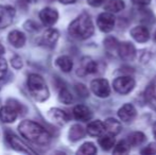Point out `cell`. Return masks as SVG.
Segmentation results:
<instances>
[{
  "label": "cell",
  "instance_id": "6da1fadb",
  "mask_svg": "<svg viewBox=\"0 0 156 155\" xmlns=\"http://www.w3.org/2000/svg\"><path fill=\"white\" fill-rule=\"evenodd\" d=\"M18 131L23 138L38 146L48 145L51 139L49 132L39 123L32 120H23L18 125Z\"/></svg>",
  "mask_w": 156,
  "mask_h": 155
},
{
  "label": "cell",
  "instance_id": "7a4b0ae2",
  "mask_svg": "<svg viewBox=\"0 0 156 155\" xmlns=\"http://www.w3.org/2000/svg\"><path fill=\"white\" fill-rule=\"evenodd\" d=\"M68 32L73 38L87 39L93 36L94 27L91 17L87 13L79 15L68 27Z\"/></svg>",
  "mask_w": 156,
  "mask_h": 155
},
{
  "label": "cell",
  "instance_id": "3957f363",
  "mask_svg": "<svg viewBox=\"0 0 156 155\" xmlns=\"http://www.w3.org/2000/svg\"><path fill=\"white\" fill-rule=\"evenodd\" d=\"M28 88L30 93L36 101L44 102L49 98L50 91L43 77L36 73H32L28 78Z\"/></svg>",
  "mask_w": 156,
  "mask_h": 155
},
{
  "label": "cell",
  "instance_id": "277c9868",
  "mask_svg": "<svg viewBox=\"0 0 156 155\" xmlns=\"http://www.w3.org/2000/svg\"><path fill=\"white\" fill-rule=\"evenodd\" d=\"M21 110H23V106L18 102L10 100L6 105L0 108V120L3 123H12L17 119Z\"/></svg>",
  "mask_w": 156,
  "mask_h": 155
},
{
  "label": "cell",
  "instance_id": "5b68a950",
  "mask_svg": "<svg viewBox=\"0 0 156 155\" xmlns=\"http://www.w3.org/2000/svg\"><path fill=\"white\" fill-rule=\"evenodd\" d=\"M113 87L120 95H127L135 87V80L129 75L120 76L114 80Z\"/></svg>",
  "mask_w": 156,
  "mask_h": 155
},
{
  "label": "cell",
  "instance_id": "8992f818",
  "mask_svg": "<svg viewBox=\"0 0 156 155\" xmlns=\"http://www.w3.org/2000/svg\"><path fill=\"white\" fill-rule=\"evenodd\" d=\"M90 89L99 98H107L111 95V86L106 79H94L90 83Z\"/></svg>",
  "mask_w": 156,
  "mask_h": 155
},
{
  "label": "cell",
  "instance_id": "52a82bcc",
  "mask_svg": "<svg viewBox=\"0 0 156 155\" xmlns=\"http://www.w3.org/2000/svg\"><path fill=\"white\" fill-rule=\"evenodd\" d=\"M115 17L113 13L111 12H104L101 13L97 18V26L100 29V31L104 33H109L115 28Z\"/></svg>",
  "mask_w": 156,
  "mask_h": 155
},
{
  "label": "cell",
  "instance_id": "ba28073f",
  "mask_svg": "<svg viewBox=\"0 0 156 155\" xmlns=\"http://www.w3.org/2000/svg\"><path fill=\"white\" fill-rule=\"evenodd\" d=\"M6 139H8L9 143L11 145V147L15 150V151L21 152L25 154H33L35 153L32 149H30V147H28L23 140H21L19 137H17L16 135L12 134V133H8L6 134Z\"/></svg>",
  "mask_w": 156,
  "mask_h": 155
},
{
  "label": "cell",
  "instance_id": "9c48e42d",
  "mask_svg": "<svg viewBox=\"0 0 156 155\" xmlns=\"http://www.w3.org/2000/svg\"><path fill=\"white\" fill-rule=\"evenodd\" d=\"M16 11L13 6L0 5V30L9 27L12 23Z\"/></svg>",
  "mask_w": 156,
  "mask_h": 155
},
{
  "label": "cell",
  "instance_id": "30bf717a",
  "mask_svg": "<svg viewBox=\"0 0 156 155\" xmlns=\"http://www.w3.org/2000/svg\"><path fill=\"white\" fill-rule=\"evenodd\" d=\"M117 52L120 58L123 61H126V62L133 61L136 55L135 46L132 43H129V41H122V43H119Z\"/></svg>",
  "mask_w": 156,
  "mask_h": 155
},
{
  "label": "cell",
  "instance_id": "8fae6325",
  "mask_svg": "<svg viewBox=\"0 0 156 155\" xmlns=\"http://www.w3.org/2000/svg\"><path fill=\"white\" fill-rule=\"evenodd\" d=\"M41 21L47 27H51L58 21V13L55 9L52 8H45L39 12L38 14Z\"/></svg>",
  "mask_w": 156,
  "mask_h": 155
},
{
  "label": "cell",
  "instance_id": "7c38bea8",
  "mask_svg": "<svg viewBox=\"0 0 156 155\" xmlns=\"http://www.w3.org/2000/svg\"><path fill=\"white\" fill-rule=\"evenodd\" d=\"M129 34L138 43H147L150 38V32H149L148 28L144 26H136V27L132 28Z\"/></svg>",
  "mask_w": 156,
  "mask_h": 155
},
{
  "label": "cell",
  "instance_id": "4fadbf2b",
  "mask_svg": "<svg viewBox=\"0 0 156 155\" xmlns=\"http://www.w3.org/2000/svg\"><path fill=\"white\" fill-rule=\"evenodd\" d=\"M118 117L123 122H131L136 117V108L129 103H125L118 110Z\"/></svg>",
  "mask_w": 156,
  "mask_h": 155
},
{
  "label": "cell",
  "instance_id": "5bb4252c",
  "mask_svg": "<svg viewBox=\"0 0 156 155\" xmlns=\"http://www.w3.org/2000/svg\"><path fill=\"white\" fill-rule=\"evenodd\" d=\"M73 116L76 120L79 121H89L93 117V113L89 110V107H87L86 105H82V104H79V105L74 106L73 108Z\"/></svg>",
  "mask_w": 156,
  "mask_h": 155
},
{
  "label": "cell",
  "instance_id": "9a60e30c",
  "mask_svg": "<svg viewBox=\"0 0 156 155\" xmlns=\"http://www.w3.org/2000/svg\"><path fill=\"white\" fill-rule=\"evenodd\" d=\"M26 35L21 31L13 30L9 33V41L15 48H23L26 44Z\"/></svg>",
  "mask_w": 156,
  "mask_h": 155
},
{
  "label": "cell",
  "instance_id": "2e32d148",
  "mask_svg": "<svg viewBox=\"0 0 156 155\" xmlns=\"http://www.w3.org/2000/svg\"><path fill=\"white\" fill-rule=\"evenodd\" d=\"M86 132L88 135L94 137H99L101 135H103V133L105 132V125L104 122L100 121V120H94L87 124Z\"/></svg>",
  "mask_w": 156,
  "mask_h": 155
},
{
  "label": "cell",
  "instance_id": "e0dca14e",
  "mask_svg": "<svg viewBox=\"0 0 156 155\" xmlns=\"http://www.w3.org/2000/svg\"><path fill=\"white\" fill-rule=\"evenodd\" d=\"M60 37V33L58 30L55 29H48L45 31V33L43 34L41 37V44L48 47H53L56 44V41H58Z\"/></svg>",
  "mask_w": 156,
  "mask_h": 155
},
{
  "label": "cell",
  "instance_id": "ac0fdd59",
  "mask_svg": "<svg viewBox=\"0 0 156 155\" xmlns=\"http://www.w3.org/2000/svg\"><path fill=\"white\" fill-rule=\"evenodd\" d=\"M104 125H105V131L108 134L113 135V136L118 135L122 130V125L120 123V121H118L115 118H107V119H105Z\"/></svg>",
  "mask_w": 156,
  "mask_h": 155
},
{
  "label": "cell",
  "instance_id": "d6986e66",
  "mask_svg": "<svg viewBox=\"0 0 156 155\" xmlns=\"http://www.w3.org/2000/svg\"><path fill=\"white\" fill-rule=\"evenodd\" d=\"M49 116L53 121H55L56 123L61 124V125L69 121V116L67 115V113H65L60 108H51L49 111Z\"/></svg>",
  "mask_w": 156,
  "mask_h": 155
},
{
  "label": "cell",
  "instance_id": "ffe728a7",
  "mask_svg": "<svg viewBox=\"0 0 156 155\" xmlns=\"http://www.w3.org/2000/svg\"><path fill=\"white\" fill-rule=\"evenodd\" d=\"M98 69V65L90 58H84L81 62L80 70L83 71V75H89V73H94Z\"/></svg>",
  "mask_w": 156,
  "mask_h": 155
},
{
  "label": "cell",
  "instance_id": "44dd1931",
  "mask_svg": "<svg viewBox=\"0 0 156 155\" xmlns=\"http://www.w3.org/2000/svg\"><path fill=\"white\" fill-rule=\"evenodd\" d=\"M55 64L63 72H70L72 70V67H73V62H72L71 58H69L68 55H62L58 58L55 61Z\"/></svg>",
  "mask_w": 156,
  "mask_h": 155
},
{
  "label": "cell",
  "instance_id": "7402d4cb",
  "mask_svg": "<svg viewBox=\"0 0 156 155\" xmlns=\"http://www.w3.org/2000/svg\"><path fill=\"white\" fill-rule=\"evenodd\" d=\"M147 140V136L142 132H134L127 136V141L132 147H138L141 146Z\"/></svg>",
  "mask_w": 156,
  "mask_h": 155
},
{
  "label": "cell",
  "instance_id": "603a6c76",
  "mask_svg": "<svg viewBox=\"0 0 156 155\" xmlns=\"http://www.w3.org/2000/svg\"><path fill=\"white\" fill-rule=\"evenodd\" d=\"M100 147L102 148L104 151H109L111 149H113V147H115L116 145V140L114 138L113 135H101V137L98 140Z\"/></svg>",
  "mask_w": 156,
  "mask_h": 155
},
{
  "label": "cell",
  "instance_id": "cb8c5ba5",
  "mask_svg": "<svg viewBox=\"0 0 156 155\" xmlns=\"http://www.w3.org/2000/svg\"><path fill=\"white\" fill-rule=\"evenodd\" d=\"M125 8V3L123 0H108L107 3L104 5L105 11L111 13H118Z\"/></svg>",
  "mask_w": 156,
  "mask_h": 155
},
{
  "label": "cell",
  "instance_id": "d4e9b609",
  "mask_svg": "<svg viewBox=\"0 0 156 155\" xmlns=\"http://www.w3.org/2000/svg\"><path fill=\"white\" fill-rule=\"evenodd\" d=\"M84 135H85V130L80 124H74V125H72L69 131V139L72 141L80 140L81 138L84 137Z\"/></svg>",
  "mask_w": 156,
  "mask_h": 155
},
{
  "label": "cell",
  "instance_id": "484cf974",
  "mask_svg": "<svg viewBox=\"0 0 156 155\" xmlns=\"http://www.w3.org/2000/svg\"><path fill=\"white\" fill-rule=\"evenodd\" d=\"M58 100L64 104H71L73 102V97L67 88L62 87L58 91Z\"/></svg>",
  "mask_w": 156,
  "mask_h": 155
},
{
  "label": "cell",
  "instance_id": "4316f807",
  "mask_svg": "<svg viewBox=\"0 0 156 155\" xmlns=\"http://www.w3.org/2000/svg\"><path fill=\"white\" fill-rule=\"evenodd\" d=\"M129 143L127 140H121L115 145V148L113 150V153L114 154H126L129 152Z\"/></svg>",
  "mask_w": 156,
  "mask_h": 155
},
{
  "label": "cell",
  "instance_id": "83f0119b",
  "mask_svg": "<svg viewBox=\"0 0 156 155\" xmlns=\"http://www.w3.org/2000/svg\"><path fill=\"white\" fill-rule=\"evenodd\" d=\"M78 154L93 155L97 153V148L93 143H84L76 152Z\"/></svg>",
  "mask_w": 156,
  "mask_h": 155
},
{
  "label": "cell",
  "instance_id": "f1b7e54d",
  "mask_svg": "<svg viewBox=\"0 0 156 155\" xmlns=\"http://www.w3.org/2000/svg\"><path fill=\"white\" fill-rule=\"evenodd\" d=\"M118 46H119V43H118V41L116 38L112 37V36L105 38L104 47H105V49H106V50H108V51H114V50H117Z\"/></svg>",
  "mask_w": 156,
  "mask_h": 155
},
{
  "label": "cell",
  "instance_id": "f546056e",
  "mask_svg": "<svg viewBox=\"0 0 156 155\" xmlns=\"http://www.w3.org/2000/svg\"><path fill=\"white\" fill-rule=\"evenodd\" d=\"M141 154H146V155H150V154H155L156 153V143H151L147 146L144 149H142L140 151Z\"/></svg>",
  "mask_w": 156,
  "mask_h": 155
},
{
  "label": "cell",
  "instance_id": "4dcf8cb0",
  "mask_svg": "<svg viewBox=\"0 0 156 155\" xmlns=\"http://www.w3.org/2000/svg\"><path fill=\"white\" fill-rule=\"evenodd\" d=\"M8 72V63L4 58H0V80L4 78Z\"/></svg>",
  "mask_w": 156,
  "mask_h": 155
},
{
  "label": "cell",
  "instance_id": "1f68e13d",
  "mask_svg": "<svg viewBox=\"0 0 156 155\" xmlns=\"http://www.w3.org/2000/svg\"><path fill=\"white\" fill-rule=\"evenodd\" d=\"M76 93L81 96V97H88V90L83 84H76Z\"/></svg>",
  "mask_w": 156,
  "mask_h": 155
},
{
  "label": "cell",
  "instance_id": "d6a6232c",
  "mask_svg": "<svg viewBox=\"0 0 156 155\" xmlns=\"http://www.w3.org/2000/svg\"><path fill=\"white\" fill-rule=\"evenodd\" d=\"M12 65H13V67L19 69L23 67V61H21V58H19V56H15V58H12Z\"/></svg>",
  "mask_w": 156,
  "mask_h": 155
},
{
  "label": "cell",
  "instance_id": "836d02e7",
  "mask_svg": "<svg viewBox=\"0 0 156 155\" xmlns=\"http://www.w3.org/2000/svg\"><path fill=\"white\" fill-rule=\"evenodd\" d=\"M87 2H88L89 5L94 6V8H98V6L102 5L104 0H87Z\"/></svg>",
  "mask_w": 156,
  "mask_h": 155
},
{
  "label": "cell",
  "instance_id": "e575fe53",
  "mask_svg": "<svg viewBox=\"0 0 156 155\" xmlns=\"http://www.w3.org/2000/svg\"><path fill=\"white\" fill-rule=\"evenodd\" d=\"M132 1H133L135 4H137V5H139V6H146V5H148V4L150 3L151 0H132Z\"/></svg>",
  "mask_w": 156,
  "mask_h": 155
},
{
  "label": "cell",
  "instance_id": "d590c367",
  "mask_svg": "<svg viewBox=\"0 0 156 155\" xmlns=\"http://www.w3.org/2000/svg\"><path fill=\"white\" fill-rule=\"evenodd\" d=\"M149 103L151 104V106L153 107V110H155V111H156V93H155L154 96H153L152 99H151L150 101H149Z\"/></svg>",
  "mask_w": 156,
  "mask_h": 155
},
{
  "label": "cell",
  "instance_id": "8d00e7d4",
  "mask_svg": "<svg viewBox=\"0 0 156 155\" xmlns=\"http://www.w3.org/2000/svg\"><path fill=\"white\" fill-rule=\"evenodd\" d=\"M58 1L63 4H72L76 2V0H58Z\"/></svg>",
  "mask_w": 156,
  "mask_h": 155
},
{
  "label": "cell",
  "instance_id": "74e56055",
  "mask_svg": "<svg viewBox=\"0 0 156 155\" xmlns=\"http://www.w3.org/2000/svg\"><path fill=\"white\" fill-rule=\"evenodd\" d=\"M152 130H153V136H154V138H155V140H156V122H155L154 124H153Z\"/></svg>",
  "mask_w": 156,
  "mask_h": 155
},
{
  "label": "cell",
  "instance_id": "f35d334b",
  "mask_svg": "<svg viewBox=\"0 0 156 155\" xmlns=\"http://www.w3.org/2000/svg\"><path fill=\"white\" fill-rule=\"evenodd\" d=\"M3 53H4V47L2 46V44L0 43V56H1Z\"/></svg>",
  "mask_w": 156,
  "mask_h": 155
},
{
  "label": "cell",
  "instance_id": "ab89813d",
  "mask_svg": "<svg viewBox=\"0 0 156 155\" xmlns=\"http://www.w3.org/2000/svg\"><path fill=\"white\" fill-rule=\"evenodd\" d=\"M29 2H33V3H35V2H37L38 0H28Z\"/></svg>",
  "mask_w": 156,
  "mask_h": 155
},
{
  "label": "cell",
  "instance_id": "60d3db41",
  "mask_svg": "<svg viewBox=\"0 0 156 155\" xmlns=\"http://www.w3.org/2000/svg\"><path fill=\"white\" fill-rule=\"evenodd\" d=\"M154 39L156 41V32H155V34H154Z\"/></svg>",
  "mask_w": 156,
  "mask_h": 155
}]
</instances>
